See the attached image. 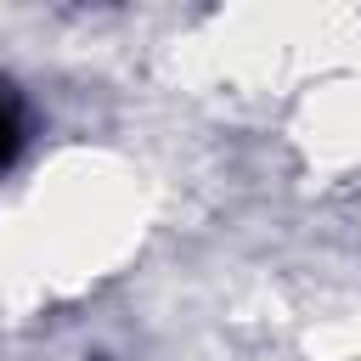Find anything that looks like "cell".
I'll use <instances>...</instances> for the list:
<instances>
[{"instance_id":"1","label":"cell","mask_w":361,"mask_h":361,"mask_svg":"<svg viewBox=\"0 0 361 361\" xmlns=\"http://www.w3.org/2000/svg\"><path fill=\"white\" fill-rule=\"evenodd\" d=\"M11 135H17V124H11V118H6V113H0V158H6V152H11Z\"/></svg>"}]
</instances>
